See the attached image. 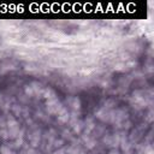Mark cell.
<instances>
[{
  "instance_id": "obj_1",
  "label": "cell",
  "mask_w": 154,
  "mask_h": 154,
  "mask_svg": "<svg viewBox=\"0 0 154 154\" xmlns=\"http://www.w3.org/2000/svg\"><path fill=\"white\" fill-rule=\"evenodd\" d=\"M0 153H1V154H12L11 149L9 148V147H6V146L0 147Z\"/></svg>"
}]
</instances>
